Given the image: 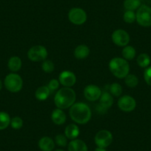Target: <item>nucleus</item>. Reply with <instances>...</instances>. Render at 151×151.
Returning a JSON list of instances; mask_svg holds the SVG:
<instances>
[{
  "instance_id": "nucleus-1",
  "label": "nucleus",
  "mask_w": 151,
  "mask_h": 151,
  "mask_svg": "<svg viewBox=\"0 0 151 151\" xmlns=\"http://www.w3.org/2000/svg\"><path fill=\"white\" fill-rule=\"evenodd\" d=\"M70 116L74 122L85 124L91 120L92 112L88 104L83 102L74 103L69 111Z\"/></svg>"
},
{
  "instance_id": "nucleus-2",
  "label": "nucleus",
  "mask_w": 151,
  "mask_h": 151,
  "mask_svg": "<svg viewBox=\"0 0 151 151\" xmlns=\"http://www.w3.org/2000/svg\"><path fill=\"white\" fill-rule=\"evenodd\" d=\"M76 95L73 89L62 88L57 91L54 96V103L57 108L65 110L70 107L75 103Z\"/></svg>"
},
{
  "instance_id": "nucleus-3",
  "label": "nucleus",
  "mask_w": 151,
  "mask_h": 151,
  "mask_svg": "<svg viewBox=\"0 0 151 151\" xmlns=\"http://www.w3.org/2000/svg\"><path fill=\"white\" fill-rule=\"evenodd\" d=\"M109 69L114 76L119 79L125 78L130 72V65L123 58H113L109 62Z\"/></svg>"
},
{
  "instance_id": "nucleus-4",
  "label": "nucleus",
  "mask_w": 151,
  "mask_h": 151,
  "mask_svg": "<svg viewBox=\"0 0 151 151\" xmlns=\"http://www.w3.org/2000/svg\"><path fill=\"white\" fill-rule=\"evenodd\" d=\"M6 89L11 93L19 92L23 87V80L19 74L11 73L8 74L4 80Z\"/></svg>"
},
{
  "instance_id": "nucleus-5",
  "label": "nucleus",
  "mask_w": 151,
  "mask_h": 151,
  "mask_svg": "<svg viewBox=\"0 0 151 151\" xmlns=\"http://www.w3.org/2000/svg\"><path fill=\"white\" fill-rule=\"evenodd\" d=\"M136 22L142 27L151 26V8L146 5H142L136 13Z\"/></svg>"
},
{
  "instance_id": "nucleus-6",
  "label": "nucleus",
  "mask_w": 151,
  "mask_h": 151,
  "mask_svg": "<svg viewBox=\"0 0 151 151\" xmlns=\"http://www.w3.org/2000/svg\"><path fill=\"white\" fill-rule=\"evenodd\" d=\"M88 16L82 8H73L68 12V19L72 24L81 25L86 22Z\"/></svg>"
},
{
  "instance_id": "nucleus-7",
  "label": "nucleus",
  "mask_w": 151,
  "mask_h": 151,
  "mask_svg": "<svg viewBox=\"0 0 151 151\" xmlns=\"http://www.w3.org/2000/svg\"><path fill=\"white\" fill-rule=\"evenodd\" d=\"M47 56V50L42 45H35L30 47L27 52V57L32 62L45 61Z\"/></svg>"
},
{
  "instance_id": "nucleus-8",
  "label": "nucleus",
  "mask_w": 151,
  "mask_h": 151,
  "mask_svg": "<svg viewBox=\"0 0 151 151\" xmlns=\"http://www.w3.org/2000/svg\"><path fill=\"white\" fill-rule=\"evenodd\" d=\"M94 142L97 147L107 148L113 142V134L107 130H101L96 134Z\"/></svg>"
},
{
  "instance_id": "nucleus-9",
  "label": "nucleus",
  "mask_w": 151,
  "mask_h": 151,
  "mask_svg": "<svg viewBox=\"0 0 151 151\" xmlns=\"http://www.w3.org/2000/svg\"><path fill=\"white\" fill-rule=\"evenodd\" d=\"M112 41L119 47H125L130 42V35L122 29H117L112 34Z\"/></svg>"
},
{
  "instance_id": "nucleus-10",
  "label": "nucleus",
  "mask_w": 151,
  "mask_h": 151,
  "mask_svg": "<svg viewBox=\"0 0 151 151\" xmlns=\"http://www.w3.org/2000/svg\"><path fill=\"white\" fill-rule=\"evenodd\" d=\"M118 106L121 110L128 113L135 110L136 107V101L133 97L124 95L118 100Z\"/></svg>"
},
{
  "instance_id": "nucleus-11",
  "label": "nucleus",
  "mask_w": 151,
  "mask_h": 151,
  "mask_svg": "<svg viewBox=\"0 0 151 151\" xmlns=\"http://www.w3.org/2000/svg\"><path fill=\"white\" fill-rule=\"evenodd\" d=\"M59 83L66 88H71L76 82V76L73 72L69 70L62 71L59 76Z\"/></svg>"
},
{
  "instance_id": "nucleus-12",
  "label": "nucleus",
  "mask_w": 151,
  "mask_h": 151,
  "mask_svg": "<svg viewBox=\"0 0 151 151\" xmlns=\"http://www.w3.org/2000/svg\"><path fill=\"white\" fill-rule=\"evenodd\" d=\"M101 93V90L98 86L94 85H88L84 90V96L85 99L90 101H95L98 100Z\"/></svg>"
},
{
  "instance_id": "nucleus-13",
  "label": "nucleus",
  "mask_w": 151,
  "mask_h": 151,
  "mask_svg": "<svg viewBox=\"0 0 151 151\" xmlns=\"http://www.w3.org/2000/svg\"><path fill=\"white\" fill-rule=\"evenodd\" d=\"M38 146L42 151H53L55 147V142L50 137L44 136L40 139Z\"/></svg>"
},
{
  "instance_id": "nucleus-14",
  "label": "nucleus",
  "mask_w": 151,
  "mask_h": 151,
  "mask_svg": "<svg viewBox=\"0 0 151 151\" xmlns=\"http://www.w3.org/2000/svg\"><path fill=\"white\" fill-rule=\"evenodd\" d=\"M68 151H88V148L84 141L76 139L68 144Z\"/></svg>"
},
{
  "instance_id": "nucleus-15",
  "label": "nucleus",
  "mask_w": 151,
  "mask_h": 151,
  "mask_svg": "<svg viewBox=\"0 0 151 151\" xmlns=\"http://www.w3.org/2000/svg\"><path fill=\"white\" fill-rule=\"evenodd\" d=\"M51 119L56 125H62L66 122V115L63 110L56 108L52 112Z\"/></svg>"
},
{
  "instance_id": "nucleus-16",
  "label": "nucleus",
  "mask_w": 151,
  "mask_h": 151,
  "mask_svg": "<svg viewBox=\"0 0 151 151\" xmlns=\"http://www.w3.org/2000/svg\"><path fill=\"white\" fill-rule=\"evenodd\" d=\"M80 133L79 127L76 124H70L65 127V135L68 139L73 140L79 136Z\"/></svg>"
},
{
  "instance_id": "nucleus-17",
  "label": "nucleus",
  "mask_w": 151,
  "mask_h": 151,
  "mask_svg": "<svg viewBox=\"0 0 151 151\" xmlns=\"http://www.w3.org/2000/svg\"><path fill=\"white\" fill-rule=\"evenodd\" d=\"M90 48L85 45H79L74 50L73 55L77 59H85L89 56Z\"/></svg>"
},
{
  "instance_id": "nucleus-18",
  "label": "nucleus",
  "mask_w": 151,
  "mask_h": 151,
  "mask_svg": "<svg viewBox=\"0 0 151 151\" xmlns=\"http://www.w3.org/2000/svg\"><path fill=\"white\" fill-rule=\"evenodd\" d=\"M113 104V98L110 93L104 92L99 98V104L101 108L107 110Z\"/></svg>"
},
{
  "instance_id": "nucleus-19",
  "label": "nucleus",
  "mask_w": 151,
  "mask_h": 151,
  "mask_svg": "<svg viewBox=\"0 0 151 151\" xmlns=\"http://www.w3.org/2000/svg\"><path fill=\"white\" fill-rule=\"evenodd\" d=\"M22 65V59L19 56H11L8 62V67L10 70L13 73H16L19 70Z\"/></svg>"
},
{
  "instance_id": "nucleus-20",
  "label": "nucleus",
  "mask_w": 151,
  "mask_h": 151,
  "mask_svg": "<svg viewBox=\"0 0 151 151\" xmlns=\"http://www.w3.org/2000/svg\"><path fill=\"white\" fill-rule=\"evenodd\" d=\"M50 91L47 86H41L38 88L35 93V96L39 101H45L49 97Z\"/></svg>"
},
{
  "instance_id": "nucleus-21",
  "label": "nucleus",
  "mask_w": 151,
  "mask_h": 151,
  "mask_svg": "<svg viewBox=\"0 0 151 151\" xmlns=\"http://www.w3.org/2000/svg\"><path fill=\"white\" fill-rule=\"evenodd\" d=\"M122 54L123 59H124L125 60H132V59H134L135 56H136V49H135L133 46L127 45L125 46V47H124Z\"/></svg>"
},
{
  "instance_id": "nucleus-22",
  "label": "nucleus",
  "mask_w": 151,
  "mask_h": 151,
  "mask_svg": "<svg viewBox=\"0 0 151 151\" xmlns=\"http://www.w3.org/2000/svg\"><path fill=\"white\" fill-rule=\"evenodd\" d=\"M11 117L6 112L0 111V130H5L11 124Z\"/></svg>"
},
{
  "instance_id": "nucleus-23",
  "label": "nucleus",
  "mask_w": 151,
  "mask_h": 151,
  "mask_svg": "<svg viewBox=\"0 0 151 151\" xmlns=\"http://www.w3.org/2000/svg\"><path fill=\"white\" fill-rule=\"evenodd\" d=\"M142 5L141 0H124V8L127 11H133L138 10V8Z\"/></svg>"
},
{
  "instance_id": "nucleus-24",
  "label": "nucleus",
  "mask_w": 151,
  "mask_h": 151,
  "mask_svg": "<svg viewBox=\"0 0 151 151\" xmlns=\"http://www.w3.org/2000/svg\"><path fill=\"white\" fill-rule=\"evenodd\" d=\"M150 57L147 53H141L137 58V64L141 68H147L150 64Z\"/></svg>"
},
{
  "instance_id": "nucleus-25",
  "label": "nucleus",
  "mask_w": 151,
  "mask_h": 151,
  "mask_svg": "<svg viewBox=\"0 0 151 151\" xmlns=\"http://www.w3.org/2000/svg\"><path fill=\"white\" fill-rule=\"evenodd\" d=\"M124 82L127 87L133 88L137 86L138 84H139V79L134 74H128L124 78Z\"/></svg>"
},
{
  "instance_id": "nucleus-26",
  "label": "nucleus",
  "mask_w": 151,
  "mask_h": 151,
  "mask_svg": "<svg viewBox=\"0 0 151 151\" xmlns=\"http://www.w3.org/2000/svg\"><path fill=\"white\" fill-rule=\"evenodd\" d=\"M110 94L114 96H120L122 93V87L119 83H113L110 86Z\"/></svg>"
},
{
  "instance_id": "nucleus-27",
  "label": "nucleus",
  "mask_w": 151,
  "mask_h": 151,
  "mask_svg": "<svg viewBox=\"0 0 151 151\" xmlns=\"http://www.w3.org/2000/svg\"><path fill=\"white\" fill-rule=\"evenodd\" d=\"M123 19L126 23L132 24L136 20V13L133 11H126L123 15Z\"/></svg>"
},
{
  "instance_id": "nucleus-28",
  "label": "nucleus",
  "mask_w": 151,
  "mask_h": 151,
  "mask_svg": "<svg viewBox=\"0 0 151 151\" xmlns=\"http://www.w3.org/2000/svg\"><path fill=\"white\" fill-rule=\"evenodd\" d=\"M11 126L14 130H19L23 126V120L19 116H15L11 119Z\"/></svg>"
},
{
  "instance_id": "nucleus-29",
  "label": "nucleus",
  "mask_w": 151,
  "mask_h": 151,
  "mask_svg": "<svg viewBox=\"0 0 151 151\" xmlns=\"http://www.w3.org/2000/svg\"><path fill=\"white\" fill-rule=\"evenodd\" d=\"M42 68L43 71L47 73H50L54 70V64L53 62L50 60H45L43 62L42 65Z\"/></svg>"
},
{
  "instance_id": "nucleus-30",
  "label": "nucleus",
  "mask_w": 151,
  "mask_h": 151,
  "mask_svg": "<svg viewBox=\"0 0 151 151\" xmlns=\"http://www.w3.org/2000/svg\"><path fill=\"white\" fill-rule=\"evenodd\" d=\"M55 144L59 147H65L68 145V138L65 135L59 134L55 137Z\"/></svg>"
},
{
  "instance_id": "nucleus-31",
  "label": "nucleus",
  "mask_w": 151,
  "mask_h": 151,
  "mask_svg": "<svg viewBox=\"0 0 151 151\" xmlns=\"http://www.w3.org/2000/svg\"><path fill=\"white\" fill-rule=\"evenodd\" d=\"M47 87H48V88L50 89V92H51V91H56V90H57L59 87V80H57V79H51V80L49 82L48 86Z\"/></svg>"
},
{
  "instance_id": "nucleus-32",
  "label": "nucleus",
  "mask_w": 151,
  "mask_h": 151,
  "mask_svg": "<svg viewBox=\"0 0 151 151\" xmlns=\"http://www.w3.org/2000/svg\"><path fill=\"white\" fill-rule=\"evenodd\" d=\"M144 78L147 85L151 86V66L147 68L144 72Z\"/></svg>"
},
{
  "instance_id": "nucleus-33",
  "label": "nucleus",
  "mask_w": 151,
  "mask_h": 151,
  "mask_svg": "<svg viewBox=\"0 0 151 151\" xmlns=\"http://www.w3.org/2000/svg\"><path fill=\"white\" fill-rule=\"evenodd\" d=\"M94 151H107V150H106V148L99 147H97L96 148L95 150H94Z\"/></svg>"
},
{
  "instance_id": "nucleus-34",
  "label": "nucleus",
  "mask_w": 151,
  "mask_h": 151,
  "mask_svg": "<svg viewBox=\"0 0 151 151\" xmlns=\"http://www.w3.org/2000/svg\"><path fill=\"white\" fill-rule=\"evenodd\" d=\"M2 81H1V79H0V91L2 90Z\"/></svg>"
},
{
  "instance_id": "nucleus-35",
  "label": "nucleus",
  "mask_w": 151,
  "mask_h": 151,
  "mask_svg": "<svg viewBox=\"0 0 151 151\" xmlns=\"http://www.w3.org/2000/svg\"><path fill=\"white\" fill-rule=\"evenodd\" d=\"M55 151H65V150H62V149H58V150H56Z\"/></svg>"
}]
</instances>
